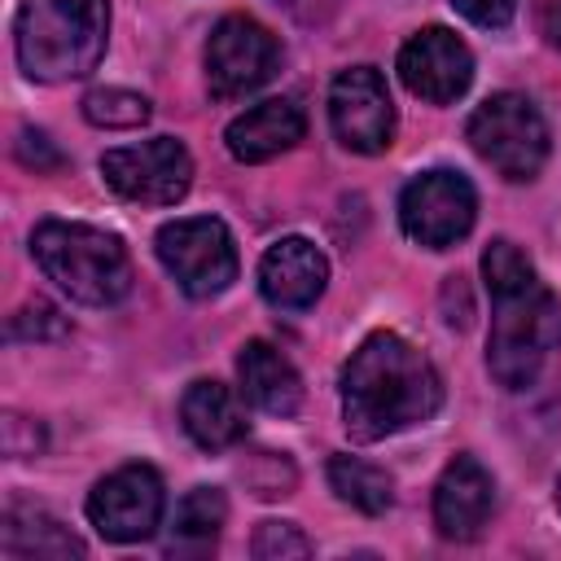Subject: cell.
<instances>
[{
	"label": "cell",
	"mask_w": 561,
	"mask_h": 561,
	"mask_svg": "<svg viewBox=\"0 0 561 561\" xmlns=\"http://www.w3.org/2000/svg\"><path fill=\"white\" fill-rule=\"evenodd\" d=\"M342 425L355 443H381L425 425L443 408V377L421 346L377 329L368 333L337 377Z\"/></svg>",
	"instance_id": "cell-1"
},
{
	"label": "cell",
	"mask_w": 561,
	"mask_h": 561,
	"mask_svg": "<svg viewBox=\"0 0 561 561\" xmlns=\"http://www.w3.org/2000/svg\"><path fill=\"white\" fill-rule=\"evenodd\" d=\"M110 39V0H22L13 53L26 79L70 83L96 70Z\"/></svg>",
	"instance_id": "cell-2"
},
{
	"label": "cell",
	"mask_w": 561,
	"mask_h": 561,
	"mask_svg": "<svg viewBox=\"0 0 561 561\" xmlns=\"http://www.w3.org/2000/svg\"><path fill=\"white\" fill-rule=\"evenodd\" d=\"M31 254L39 272L83 307H114L131 294V254L123 237L79 224L44 219L31 232Z\"/></svg>",
	"instance_id": "cell-3"
},
{
	"label": "cell",
	"mask_w": 561,
	"mask_h": 561,
	"mask_svg": "<svg viewBox=\"0 0 561 561\" xmlns=\"http://www.w3.org/2000/svg\"><path fill=\"white\" fill-rule=\"evenodd\" d=\"M561 346V298L539 280H517L508 289H491V333H486V368L504 390L535 386L543 359Z\"/></svg>",
	"instance_id": "cell-4"
},
{
	"label": "cell",
	"mask_w": 561,
	"mask_h": 561,
	"mask_svg": "<svg viewBox=\"0 0 561 561\" xmlns=\"http://www.w3.org/2000/svg\"><path fill=\"white\" fill-rule=\"evenodd\" d=\"M465 140L473 153L504 180L526 184L543 171L552 136L539 105L526 92H491L465 123Z\"/></svg>",
	"instance_id": "cell-5"
},
{
	"label": "cell",
	"mask_w": 561,
	"mask_h": 561,
	"mask_svg": "<svg viewBox=\"0 0 561 561\" xmlns=\"http://www.w3.org/2000/svg\"><path fill=\"white\" fill-rule=\"evenodd\" d=\"M158 263L188 298H215L237 280V241L224 219L215 215H184L158 228L153 237Z\"/></svg>",
	"instance_id": "cell-6"
},
{
	"label": "cell",
	"mask_w": 561,
	"mask_h": 561,
	"mask_svg": "<svg viewBox=\"0 0 561 561\" xmlns=\"http://www.w3.org/2000/svg\"><path fill=\"white\" fill-rule=\"evenodd\" d=\"M473 219H478V193L469 175L451 167L421 171L399 193V228L408 241L425 250H451L456 241L469 237Z\"/></svg>",
	"instance_id": "cell-7"
},
{
	"label": "cell",
	"mask_w": 561,
	"mask_h": 561,
	"mask_svg": "<svg viewBox=\"0 0 561 561\" xmlns=\"http://www.w3.org/2000/svg\"><path fill=\"white\" fill-rule=\"evenodd\" d=\"M276 70H280V44L259 18L228 13L215 22L206 39V88L215 101H241L259 92Z\"/></svg>",
	"instance_id": "cell-8"
},
{
	"label": "cell",
	"mask_w": 561,
	"mask_h": 561,
	"mask_svg": "<svg viewBox=\"0 0 561 561\" xmlns=\"http://www.w3.org/2000/svg\"><path fill=\"white\" fill-rule=\"evenodd\" d=\"M105 184L136 206H175L193 188V153L175 136H153L140 145H118L101 153Z\"/></svg>",
	"instance_id": "cell-9"
},
{
	"label": "cell",
	"mask_w": 561,
	"mask_h": 561,
	"mask_svg": "<svg viewBox=\"0 0 561 561\" xmlns=\"http://www.w3.org/2000/svg\"><path fill=\"white\" fill-rule=\"evenodd\" d=\"M88 522L110 543H140L162 526L167 486L153 465H123L88 491Z\"/></svg>",
	"instance_id": "cell-10"
},
{
	"label": "cell",
	"mask_w": 561,
	"mask_h": 561,
	"mask_svg": "<svg viewBox=\"0 0 561 561\" xmlns=\"http://www.w3.org/2000/svg\"><path fill=\"white\" fill-rule=\"evenodd\" d=\"M329 123L342 149L386 153L394 140V101L377 66H346L329 88Z\"/></svg>",
	"instance_id": "cell-11"
},
{
	"label": "cell",
	"mask_w": 561,
	"mask_h": 561,
	"mask_svg": "<svg viewBox=\"0 0 561 561\" xmlns=\"http://www.w3.org/2000/svg\"><path fill=\"white\" fill-rule=\"evenodd\" d=\"M394 70H399L403 88L412 96H421L425 105H451L473 83V53L456 31L425 26L399 48Z\"/></svg>",
	"instance_id": "cell-12"
},
{
	"label": "cell",
	"mask_w": 561,
	"mask_h": 561,
	"mask_svg": "<svg viewBox=\"0 0 561 561\" xmlns=\"http://www.w3.org/2000/svg\"><path fill=\"white\" fill-rule=\"evenodd\" d=\"M495 513V478L478 456H456L434 482V530L451 543H469Z\"/></svg>",
	"instance_id": "cell-13"
},
{
	"label": "cell",
	"mask_w": 561,
	"mask_h": 561,
	"mask_svg": "<svg viewBox=\"0 0 561 561\" xmlns=\"http://www.w3.org/2000/svg\"><path fill=\"white\" fill-rule=\"evenodd\" d=\"M329 285V259L307 237H280L259 259V294L276 311H307Z\"/></svg>",
	"instance_id": "cell-14"
},
{
	"label": "cell",
	"mask_w": 561,
	"mask_h": 561,
	"mask_svg": "<svg viewBox=\"0 0 561 561\" xmlns=\"http://www.w3.org/2000/svg\"><path fill=\"white\" fill-rule=\"evenodd\" d=\"M302 131H307L302 110L289 96H267L224 127V145L237 162L254 167V162H272L280 153H289L302 140Z\"/></svg>",
	"instance_id": "cell-15"
},
{
	"label": "cell",
	"mask_w": 561,
	"mask_h": 561,
	"mask_svg": "<svg viewBox=\"0 0 561 561\" xmlns=\"http://www.w3.org/2000/svg\"><path fill=\"white\" fill-rule=\"evenodd\" d=\"M237 381H241V394L259 412H267V416H298V408H302V377H298V368L272 342H263V337L241 346Z\"/></svg>",
	"instance_id": "cell-16"
},
{
	"label": "cell",
	"mask_w": 561,
	"mask_h": 561,
	"mask_svg": "<svg viewBox=\"0 0 561 561\" xmlns=\"http://www.w3.org/2000/svg\"><path fill=\"white\" fill-rule=\"evenodd\" d=\"M180 425L184 434L202 447V451H224L232 443L245 438V412L232 386L215 381V377H197L188 381L184 399H180Z\"/></svg>",
	"instance_id": "cell-17"
},
{
	"label": "cell",
	"mask_w": 561,
	"mask_h": 561,
	"mask_svg": "<svg viewBox=\"0 0 561 561\" xmlns=\"http://www.w3.org/2000/svg\"><path fill=\"white\" fill-rule=\"evenodd\" d=\"M0 548L4 557H83V539L61 526L53 513L9 500L4 508V526H0Z\"/></svg>",
	"instance_id": "cell-18"
},
{
	"label": "cell",
	"mask_w": 561,
	"mask_h": 561,
	"mask_svg": "<svg viewBox=\"0 0 561 561\" xmlns=\"http://www.w3.org/2000/svg\"><path fill=\"white\" fill-rule=\"evenodd\" d=\"M228 522V500L219 486H193L180 504L175 517L167 526L162 552L167 557H210L219 543V530Z\"/></svg>",
	"instance_id": "cell-19"
},
{
	"label": "cell",
	"mask_w": 561,
	"mask_h": 561,
	"mask_svg": "<svg viewBox=\"0 0 561 561\" xmlns=\"http://www.w3.org/2000/svg\"><path fill=\"white\" fill-rule=\"evenodd\" d=\"M324 478H329L333 495H337L342 504L359 508L364 517H381V513H390V504H394V478H390L381 465H368V460H359V456H346V451L329 456Z\"/></svg>",
	"instance_id": "cell-20"
},
{
	"label": "cell",
	"mask_w": 561,
	"mask_h": 561,
	"mask_svg": "<svg viewBox=\"0 0 561 561\" xmlns=\"http://www.w3.org/2000/svg\"><path fill=\"white\" fill-rule=\"evenodd\" d=\"M83 118L92 127H105V131H131V127H145L149 123V96L140 92H127V88H92L83 101Z\"/></svg>",
	"instance_id": "cell-21"
},
{
	"label": "cell",
	"mask_w": 561,
	"mask_h": 561,
	"mask_svg": "<svg viewBox=\"0 0 561 561\" xmlns=\"http://www.w3.org/2000/svg\"><path fill=\"white\" fill-rule=\"evenodd\" d=\"M9 342H53L70 333V320L48 302V298H31L26 307H18L9 316Z\"/></svg>",
	"instance_id": "cell-22"
},
{
	"label": "cell",
	"mask_w": 561,
	"mask_h": 561,
	"mask_svg": "<svg viewBox=\"0 0 561 561\" xmlns=\"http://www.w3.org/2000/svg\"><path fill=\"white\" fill-rule=\"evenodd\" d=\"M250 552L259 561H285V557H311V539L294 522H259Z\"/></svg>",
	"instance_id": "cell-23"
},
{
	"label": "cell",
	"mask_w": 561,
	"mask_h": 561,
	"mask_svg": "<svg viewBox=\"0 0 561 561\" xmlns=\"http://www.w3.org/2000/svg\"><path fill=\"white\" fill-rule=\"evenodd\" d=\"M451 9L460 18H469L473 26H482V31H500V26L513 22L517 0H451Z\"/></svg>",
	"instance_id": "cell-24"
},
{
	"label": "cell",
	"mask_w": 561,
	"mask_h": 561,
	"mask_svg": "<svg viewBox=\"0 0 561 561\" xmlns=\"http://www.w3.org/2000/svg\"><path fill=\"white\" fill-rule=\"evenodd\" d=\"M18 158L26 162V167H35V171H48V167H61V153L53 149V140L44 136V131H22V140H18Z\"/></svg>",
	"instance_id": "cell-25"
},
{
	"label": "cell",
	"mask_w": 561,
	"mask_h": 561,
	"mask_svg": "<svg viewBox=\"0 0 561 561\" xmlns=\"http://www.w3.org/2000/svg\"><path fill=\"white\" fill-rule=\"evenodd\" d=\"M543 31L561 48V0H543Z\"/></svg>",
	"instance_id": "cell-26"
},
{
	"label": "cell",
	"mask_w": 561,
	"mask_h": 561,
	"mask_svg": "<svg viewBox=\"0 0 561 561\" xmlns=\"http://www.w3.org/2000/svg\"><path fill=\"white\" fill-rule=\"evenodd\" d=\"M552 504H557V513H561V478H557V486H552Z\"/></svg>",
	"instance_id": "cell-27"
},
{
	"label": "cell",
	"mask_w": 561,
	"mask_h": 561,
	"mask_svg": "<svg viewBox=\"0 0 561 561\" xmlns=\"http://www.w3.org/2000/svg\"><path fill=\"white\" fill-rule=\"evenodd\" d=\"M280 4H285V0H280Z\"/></svg>",
	"instance_id": "cell-28"
}]
</instances>
